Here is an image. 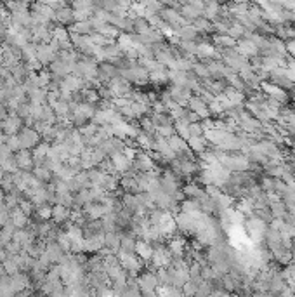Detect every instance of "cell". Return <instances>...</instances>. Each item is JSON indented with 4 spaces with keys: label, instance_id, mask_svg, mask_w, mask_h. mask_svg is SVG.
<instances>
[{
    "label": "cell",
    "instance_id": "8fae6325",
    "mask_svg": "<svg viewBox=\"0 0 295 297\" xmlns=\"http://www.w3.org/2000/svg\"><path fill=\"white\" fill-rule=\"evenodd\" d=\"M11 221L14 222L16 228H26V226H30V216L21 211L19 205L11 211Z\"/></svg>",
    "mask_w": 295,
    "mask_h": 297
},
{
    "label": "cell",
    "instance_id": "e0dca14e",
    "mask_svg": "<svg viewBox=\"0 0 295 297\" xmlns=\"http://www.w3.org/2000/svg\"><path fill=\"white\" fill-rule=\"evenodd\" d=\"M156 130H158V134L160 136H164V138H170L174 134V127L170 124H165V125H158L156 127Z\"/></svg>",
    "mask_w": 295,
    "mask_h": 297
},
{
    "label": "cell",
    "instance_id": "2e32d148",
    "mask_svg": "<svg viewBox=\"0 0 295 297\" xmlns=\"http://www.w3.org/2000/svg\"><path fill=\"white\" fill-rule=\"evenodd\" d=\"M149 80L156 82V84H160V82L167 80V75H165L164 72H162V66L156 68V70H151V73H149Z\"/></svg>",
    "mask_w": 295,
    "mask_h": 297
},
{
    "label": "cell",
    "instance_id": "9a60e30c",
    "mask_svg": "<svg viewBox=\"0 0 295 297\" xmlns=\"http://www.w3.org/2000/svg\"><path fill=\"white\" fill-rule=\"evenodd\" d=\"M120 250L123 252H135V240L134 237H122L120 240Z\"/></svg>",
    "mask_w": 295,
    "mask_h": 297
},
{
    "label": "cell",
    "instance_id": "d6986e66",
    "mask_svg": "<svg viewBox=\"0 0 295 297\" xmlns=\"http://www.w3.org/2000/svg\"><path fill=\"white\" fill-rule=\"evenodd\" d=\"M4 177H6V170H4V167L0 165V182L4 181Z\"/></svg>",
    "mask_w": 295,
    "mask_h": 297
},
{
    "label": "cell",
    "instance_id": "6da1fadb",
    "mask_svg": "<svg viewBox=\"0 0 295 297\" xmlns=\"http://www.w3.org/2000/svg\"><path fill=\"white\" fill-rule=\"evenodd\" d=\"M25 125L23 119L17 115L16 111H9L2 120H0V127H2L4 134L6 136H11V134H17L21 130V127Z\"/></svg>",
    "mask_w": 295,
    "mask_h": 297
},
{
    "label": "cell",
    "instance_id": "52a82bcc",
    "mask_svg": "<svg viewBox=\"0 0 295 297\" xmlns=\"http://www.w3.org/2000/svg\"><path fill=\"white\" fill-rule=\"evenodd\" d=\"M56 51H58V47H51V45L37 47V59L40 61L42 64H51L54 59H58Z\"/></svg>",
    "mask_w": 295,
    "mask_h": 297
},
{
    "label": "cell",
    "instance_id": "5bb4252c",
    "mask_svg": "<svg viewBox=\"0 0 295 297\" xmlns=\"http://www.w3.org/2000/svg\"><path fill=\"white\" fill-rule=\"evenodd\" d=\"M6 145L9 146V150L12 153H17L21 150V141H19V136L17 134H11V136H6Z\"/></svg>",
    "mask_w": 295,
    "mask_h": 297
},
{
    "label": "cell",
    "instance_id": "277c9868",
    "mask_svg": "<svg viewBox=\"0 0 295 297\" xmlns=\"http://www.w3.org/2000/svg\"><path fill=\"white\" fill-rule=\"evenodd\" d=\"M151 261L155 264V268H167V266L172 263V252H170V248L156 245L155 250H153Z\"/></svg>",
    "mask_w": 295,
    "mask_h": 297
},
{
    "label": "cell",
    "instance_id": "7c38bea8",
    "mask_svg": "<svg viewBox=\"0 0 295 297\" xmlns=\"http://www.w3.org/2000/svg\"><path fill=\"white\" fill-rule=\"evenodd\" d=\"M32 172H33L38 179H40L42 182H46V185H47V182H51L52 179H54V174H52L51 170L46 167V165H37V167H33Z\"/></svg>",
    "mask_w": 295,
    "mask_h": 297
},
{
    "label": "cell",
    "instance_id": "30bf717a",
    "mask_svg": "<svg viewBox=\"0 0 295 297\" xmlns=\"http://www.w3.org/2000/svg\"><path fill=\"white\" fill-rule=\"evenodd\" d=\"M111 162H113V165H115L117 172H127V170L132 167V164H134V162H132L130 158H127L125 153H123V151L113 153V155H111Z\"/></svg>",
    "mask_w": 295,
    "mask_h": 297
},
{
    "label": "cell",
    "instance_id": "ac0fdd59",
    "mask_svg": "<svg viewBox=\"0 0 295 297\" xmlns=\"http://www.w3.org/2000/svg\"><path fill=\"white\" fill-rule=\"evenodd\" d=\"M11 155H12V151L9 150V146L6 145V141L0 143V165H2L4 162H6Z\"/></svg>",
    "mask_w": 295,
    "mask_h": 297
},
{
    "label": "cell",
    "instance_id": "3957f363",
    "mask_svg": "<svg viewBox=\"0 0 295 297\" xmlns=\"http://www.w3.org/2000/svg\"><path fill=\"white\" fill-rule=\"evenodd\" d=\"M138 285L143 294L153 295L156 292L158 285H160V282H158V278H156V273H143L138 278Z\"/></svg>",
    "mask_w": 295,
    "mask_h": 297
},
{
    "label": "cell",
    "instance_id": "ba28073f",
    "mask_svg": "<svg viewBox=\"0 0 295 297\" xmlns=\"http://www.w3.org/2000/svg\"><path fill=\"white\" fill-rule=\"evenodd\" d=\"M153 250H155V247H153V243L148 242V240L141 238L135 242V254H138L143 261H151Z\"/></svg>",
    "mask_w": 295,
    "mask_h": 297
},
{
    "label": "cell",
    "instance_id": "7a4b0ae2",
    "mask_svg": "<svg viewBox=\"0 0 295 297\" xmlns=\"http://www.w3.org/2000/svg\"><path fill=\"white\" fill-rule=\"evenodd\" d=\"M17 136H19L21 146L28 148V150H33V148L42 141L40 134H38L33 127H28V125H23L19 132H17Z\"/></svg>",
    "mask_w": 295,
    "mask_h": 297
},
{
    "label": "cell",
    "instance_id": "9c48e42d",
    "mask_svg": "<svg viewBox=\"0 0 295 297\" xmlns=\"http://www.w3.org/2000/svg\"><path fill=\"white\" fill-rule=\"evenodd\" d=\"M120 240H122L120 231H106V233H104V247H106L109 252L117 254V252L120 250Z\"/></svg>",
    "mask_w": 295,
    "mask_h": 297
},
{
    "label": "cell",
    "instance_id": "8992f818",
    "mask_svg": "<svg viewBox=\"0 0 295 297\" xmlns=\"http://www.w3.org/2000/svg\"><path fill=\"white\" fill-rule=\"evenodd\" d=\"M70 216H72V209L66 207V205L54 203L52 205V217L51 219L56 222V224H63V222L70 221Z\"/></svg>",
    "mask_w": 295,
    "mask_h": 297
},
{
    "label": "cell",
    "instance_id": "4fadbf2b",
    "mask_svg": "<svg viewBox=\"0 0 295 297\" xmlns=\"http://www.w3.org/2000/svg\"><path fill=\"white\" fill-rule=\"evenodd\" d=\"M167 141H169L170 150H172L174 153L186 150V145H184V139L180 138V136H174V134H172L170 138H167Z\"/></svg>",
    "mask_w": 295,
    "mask_h": 297
},
{
    "label": "cell",
    "instance_id": "5b68a950",
    "mask_svg": "<svg viewBox=\"0 0 295 297\" xmlns=\"http://www.w3.org/2000/svg\"><path fill=\"white\" fill-rule=\"evenodd\" d=\"M16 162H17V167L21 170H33L35 164H33V153L28 148H21L19 151L14 153Z\"/></svg>",
    "mask_w": 295,
    "mask_h": 297
}]
</instances>
